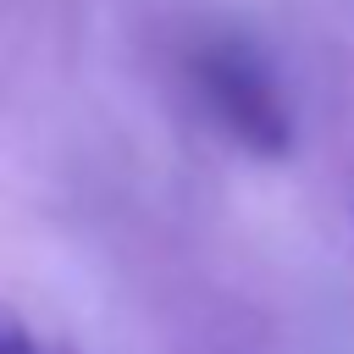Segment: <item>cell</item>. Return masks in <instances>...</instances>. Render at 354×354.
I'll return each mask as SVG.
<instances>
[{
	"instance_id": "obj_1",
	"label": "cell",
	"mask_w": 354,
	"mask_h": 354,
	"mask_svg": "<svg viewBox=\"0 0 354 354\" xmlns=\"http://www.w3.org/2000/svg\"><path fill=\"white\" fill-rule=\"evenodd\" d=\"M188 83L205 116L249 155H288L293 149V105L277 66L243 33H210L188 50Z\"/></svg>"
},
{
	"instance_id": "obj_2",
	"label": "cell",
	"mask_w": 354,
	"mask_h": 354,
	"mask_svg": "<svg viewBox=\"0 0 354 354\" xmlns=\"http://www.w3.org/2000/svg\"><path fill=\"white\" fill-rule=\"evenodd\" d=\"M0 354H66V348H50L17 310H6L0 304Z\"/></svg>"
}]
</instances>
